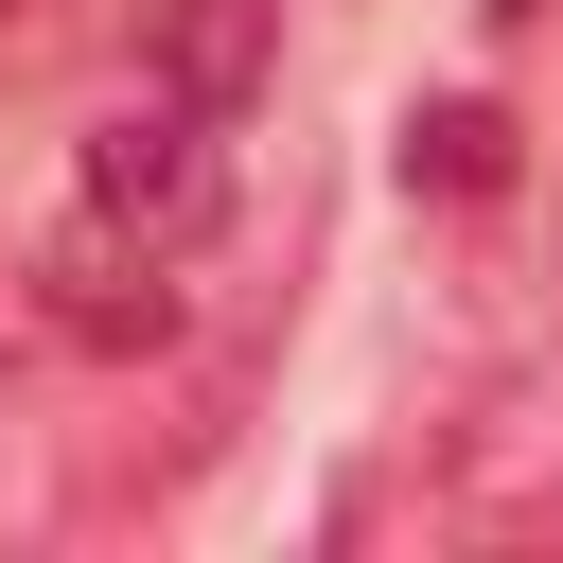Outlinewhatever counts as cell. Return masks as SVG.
I'll return each instance as SVG.
<instances>
[{
    "label": "cell",
    "mask_w": 563,
    "mask_h": 563,
    "mask_svg": "<svg viewBox=\"0 0 563 563\" xmlns=\"http://www.w3.org/2000/svg\"><path fill=\"white\" fill-rule=\"evenodd\" d=\"M194 246H158V229H123V211H53L35 229V334H70V352H176V317H194V282H176Z\"/></svg>",
    "instance_id": "cell-1"
},
{
    "label": "cell",
    "mask_w": 563,
    "mask_h": 563,
    "mask_svg": "<svg viewBox=\"0 0 563 563\" xmlns=\"http://www.w3.org/2000/svg\"><path fill=\"white\" fill-rule=\"evenodd\" d=\"M70 194L123 211V229H158V246H211V229H229V141H211V106L158 88V106H123V123L70 158Z\"/></svg>",
    "instance_id": "cell-2"
},
{
    "label": "cell",
    "mask_w": 563,
    "mask_h": 563,
    "mask_svg": "<svg viewBox=\"0 0 563 563\" xmlns=\"http://www.w3.org/2000/svg\"><path fill=\"white\" fill-rule=\"evenodd\" d=\"M141 70L176 88V106H246L264 70H282V0H141Z\"/></svg>",
    "instance_id": "cell-3"
},
{
    "label": "cell",
    "mask_w": 563,
    "mask_h": 563,
    "mask_svg": "<svg viewBox=\"0 0 563 563\" xmlns=\"http://www.w3.org/2000/svg\"><path fill=\"white\" fill-rule=\"evenodd\" d=\"M405 194H440V211L510 194V106H493V88H440V106H405Z\"/></svg>",
    "instance_id": "cell-4"
},
{
    "label": "cell",
    "mask_w": 563,
    "mask_h": 563,
    "mask_svg": "<svg viewBox=\"0 0 563 563\" xmlns=\"http://www.w3.org/2000/svg\"><path fill=\"white\" fill-rule=\"evenodd\" d=\"M18 352H35V282L0 264V387H18Z\"/></svg>",
    "instance_id": "cell-5"
},
{
    "label": "cell",
    "mask_w": 563,
    "mask_h": 563,
    "mask_svg": "<svg viewBox=\"0 0 563 563\" xmlns=\"http://www.w3.org/2000/svg\"><path fill=\"white\" fill-rule=\"evenodd\" d=\"M475 18H545V0H475Z\"/></svg>",
    "instance_id": "cell-6"
},
{
    "label": "cell",
    "mask_w": 563,
    "mask_h": 563,
    "mask_svg": "<svg viewBox=\"0 0 563 563\" xmlns=\"http://www.w3.org/2000/svg\"><path fill=\"white\" fill-rule=\"evenodd\" d=\"M18 18H35V0H0V35H18Z\"/></svg>",
    "instance_id": "cell-7"
}]
</instances>
